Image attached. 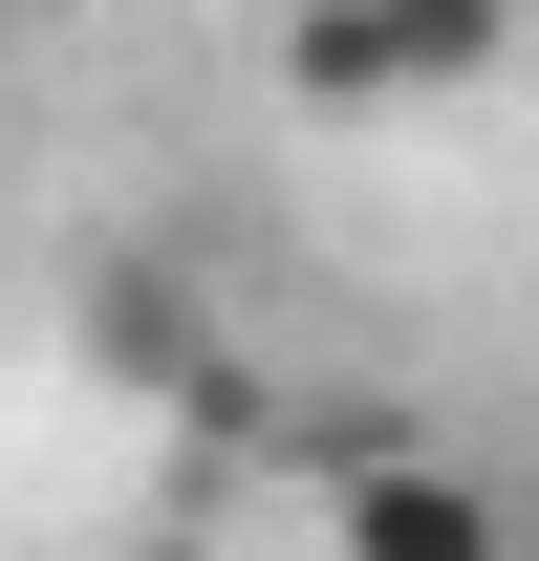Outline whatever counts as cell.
I'll list each match as a JSON object with an SVG mask.
<instances>
[{
  "mask_svg": "<svg viewBox=\"0 0 539 561\" xmlns=\"http://www.w3.org/2000/svg\"><path fill=\"white\" fill-rule=\"evenodd\" d=\"M496 44H518V0H280L302 108H410V87H474Z\"/></svg>",
  "mask_w": 539,
  "mask_h": 561,
  "instance_id": "6da1fadb",
  "label": "cell"
},
{
  "mask_svg": "<svg viewBox=\"0 0 539 561\" xmlns=\"http://www.w3.org/2000/svg\"><path fill=\"white\" fill-rule=\"evenodd\" d=\"M0 22H22V0H0Z\"/></svg>",
  "mask_w": 539,
  "mask_h": 561,
  "instance_id": "7a4b0ae2",
  "label": "cell"
}]
</instances>
